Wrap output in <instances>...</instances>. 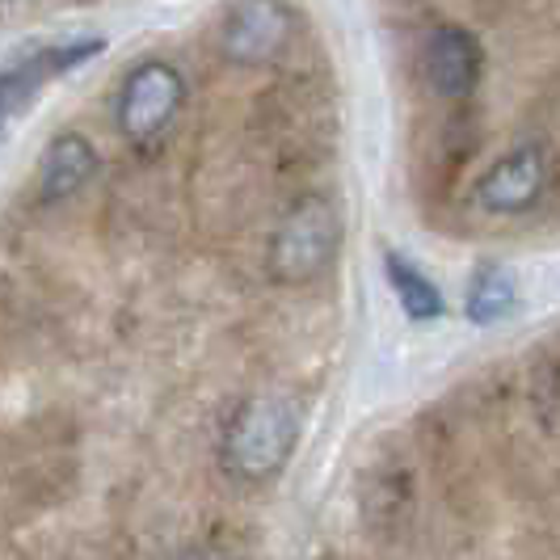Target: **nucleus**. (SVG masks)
Returning <instances> with one entry per match:
<instances>
[{
  "label": "nucleus",
  "mask_w": 560,
  "mask_h": 560,
  "mask_svg": "<svg viewBox=\"0 0 560 560\" xmlns=\"http://www.w3.org/2000/svg\"><path fill=\"white\" fill-rule=\"evenodd\" d=\"M337 245H341V215H337L334 198H300L270 236V257H266L270 279L282 282V287L320 279L325 266L334 261Z\"/></svg>",
  "instance_id": "f03ea898"
},
{
  "label": "nucleus",
  "mask_w": 560,
  "mask_h": 560,
  "mask_svg": "<svg viewBox=\"0 0 560 560\" xmlns=\"http://www.w3.org/2000/svg\"><path fill=\"white\" fill-rule=\"evenodd\" d=\"M93 168H97L93 143L77 136V131L56 136V140L47 143V152H43V165H38V195L51 198V202L77 195L84 182L93 177Z\"/></svg>",
  "instance_id": "6e6552de"
},
{
  "label": "nucleus",
  "mask_w": 560,
  "mask_h": 560,
  "mask_svg": "<svg viewBox=\"0 0 560 560\" xmlns=\"http://www.w3.org/2000/svg\"><path fill=\"white\" fill-rule=\"evenodd\" d=\"M514 304H518V279L498 261L477 266V275L468 282V316H472V325H498L514 312Z\"/></svg>",
  "instance_id": "1a4fd4ad"
},
{
  "label": "nucleus",
  "mask_w": 560,
  "mask_h": 560,
  "mask_svg": "<svg viewBox=\"0 0 560 560\" xmlns=\"http://www.w3.org/2000/svg\"><path fill=\"white\" fill-rule=\"evenodd\" d=\"M300 443V409L287 396H249L228 421V468L245 480L279 477Z\"/></svg>",
  "instance_id": "f257e3e1"
},
{
  "label": "nucleus",
  "mask_w": 560,
  "mask_h": 560,
  "mask_svg": "<svg viewBox=\"0 0 560 560\" xmlns=\"http://www.w3.org/2000/svg\"><path fill=\"white\" fill-rule=\"evenodd\" d=\"M102 47H106L102 38H81V43H63V47H43L34 56L18 59L13 68H4L0 72V131H4V122L22 110L43 84L63 77V72H72L77 63L93 59Z\"/></svg>",
  "instance_id": "423d86ee"
},
{
  "label": "nucleus",
  "mask_w": 560,
  "mask_h": 560,
  "mask_svg": "<svg viewBox=\"0 0 560 560\" xmlns=\"http://www.w3.org/2000/svg\"><path fill=\"white\" fill-rule=\"evenodd\" d=\"M182 102H186V81H182V72H177L173 63L148 59V63H140V68L127 77L122 93H118V127H122L127 140H136V143L156 140L168 122L177 118Z\"/></svg>",
  "instance_id": "7ed1b4c3"
},
{
  "label": "nucleus",
  "mask_w": 560,
  "mask_h": 560,
  "mask_svg": "<svg viewBox=\"0 0 560 560\" xmlns=\"http://www.w3.org/2000/svg\"><path fill=\"white\" fill-rule=\"evenodd\" d=\"M384 275L393 282L400 308L409 312V320H434V316H443V295H439V287L425 279L409 257L388 253V257H384Z\"/></svg>",
  "instance_id": "9d476101"
},
{
  "label": "nucleus",
  "mask_w": 560,
  "mask_h": 560,
  "mask_svg": "<svg viewBox=\"0 0 560 560\" xmlns=\"http://www.w3.org/2000/svg\"><path fill=\"white\" fill-rule=\"evenodd\" d=\"M480 68H485V56L472 30L439 26L425 38V81L439 97L447 102L468 97L480 81Z\"/></svg>",
  "instance_id": "0eeeda50"
},
{
  "label": "nucleus",
  "mask_w": 560,
  "mask_h": 560,
  "mask_svg": "<svg viewBox=\"0 0 560 560\" xmlns=\"http://www.w3.org/2000/svg\"><path fill=\"white\" fill-rule=\"evenodd\" d=\"M539 380H544V393H539V405H544V430L557 434V366L548 363L544 371H539Z\"/></svg>",
  "instance_id": "9b49d317"
},
{
  "label": "nucleus",
  "mask_w": 560,
  "mask_h": 560,
  "mask_svg": "<svg viewBox=\"0 0 560 560\" xmlns=\"http://www.w3.org/2000/svg\"><path fill=\"white\" fill-rule=\"evenodd\" d=\"M295 34V18L282 0H241L224 22V56L257 68L287 51Z\"/></svg>",
  "instance_id": "20e7f679"
},
{
  "label": "nucleus",
  "mask_w": 560,
  "mask_h": 560,
  "mask_svg": "<svg viewBox=\"0 0 560 560\" xmlns=\"http://www.w3.org/2000/svg\"><path fill=\"white\" fill-rule=\"evenodd\" d=\"M544 186H548V156H544V148L527 143V148H514L480 177L477 198L493 215H518L539 202Z\"/></svg>",
  "instance_id": "39448f33"
}]
</instances>
